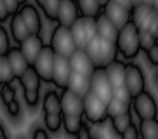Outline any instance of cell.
Here are the masks:
<instances>
[{
	"instance_id": "1",
	"label": "cell",
	"mask_w": 158,
	"mask_h": 139,
	"mask_svg": "<svg viewBox=\"0 0 158 139\" xmlns=\"http://www.w3.org/2000/svg\"><path fill=\"white\" fill-rule=\"evenodd\" d=\"M84 51L90 57V61L94 63L96 68H106L110 63H113L116 59V56H118V51H116L115 44L104 40V38L98 37V35L84 47Z\"/></svg>"
},
{
	"instance_id": "2",
	"label": "cell",
	"mask_w": 158,
	"mask_h": 139,
	"mask_svg": "<svg viewBox=\"0 0 158 139\" xmlns=\"http://www.w3.org/2000/svg\"><path fill=\"white\" fill-rule=\"evenodd\" d=\"M118 54L127 61H134L141 52L139 44V32L132 23H127L125 26L118 30V38L115 42Z\"/></svg>"
},
{
	"instance_id": "3",
	"label": "cell",
	"mask_w": 158,
	"mask_h": 139,
	"mask_svg": "<svg viewBox=\"0 0 158 139\" xmlns=\"http://www.w3.org/2000/svg\"><path fill=\"white\" fill-rule=\"evenodd\" d=\"M49 47H51L56 56H63V57H68L70 59L73 52L77 51V45H75V40L71 37L70 28L64 26H54V30L51 32V38H49Z\"/></svg>"
},
{
	"instance_id": "4",
	"label": "cell",
	"mask_w": 158,
	"mask_h": 139,
	"mask_svg": "<svg viewBox=\"0 0 158 139\" xmlns=\"http://www.w3.org/2000/svg\"><path fill=\"white\" fill-rule=\"evenodd\" d=\"M130 110H134L139 120H156L158 118V103L153 94L148 92V91L132 97Z\"/></svg>"
},
{
	"instance_id": "5",
	"label": "cell",
	"mask_w": 158,
	"mask_h": 139,
	"mask_svg": "<svg viewBox=\"0 0 158 139\" xmlns=\"http://www.w3.org/2000/svg\"><path fill=\"white\" fill-rule=\"evenodd\" d=\"M84 118L87 124L101 125L108 120L106 103L101 101L98 96H94L90 91L84 96Z\"/></svg>"
},
{
	"instance_id": "6",
	"label": "cell",
	"mask_w": 158,
	"mask_h": 139,
	"mask_svg": "<svg viewBox=\"0 0 158 139\" xmlns=\"http://www.w3.org/2000/svg\"><path fill=\"white\" fill-rule=\"evenodd\" d=\"M70 32L77 49H84L89 42L98 35L96 33V21L92 18H82V16L75 21V24L70 28Z\"/></svg>"
},
{
	"instance_id": "7",
	"label": "cell",
	"mask_w": 158,
	"mask_h": 139,
	"mask_svg": "<svg viewBox=\"0 0 158 139\" xmlns=\"http://www.w3.org/2000/svg\"><path fill=\"white\" fill-rule=\"evenodd\" d=\"M89 83H90V92L94 94V96H98L101 101H104L108 104V103L111 101L113 97V87L110 85V80H108L106 77V71H104V68H96L92 71V75L89 77Z\"/></svg>"
},
{
	"instance_id": "8",
	"label": "cell",
	"mask_w": 158,
	"mask_h": 139,
	"mask_svg": "<svg viewBox=\"0 0 158 139\" xmlns=\"http://www.w3.org/2000/svg\"><path fill=\"white\" fill-rule=\"evenodd\" d=\"M125 89L132 97L139 96L146 91V77L144 71L137 63H127L125 65Z\"/></svg>"
},
{
	"instance_id": "9",
	"label": "cell",
	"mask_w": 158,
	"mask_h": 139,
	"mask_svg": "<svg viewBox=\"0 0 158 139\" xmlns=\"http://www.w3.org/2000/svg\"><path fill=\"white\" fill-rule=\"evenodd\" d=\"M156 9L149 2H141V4L134 5L130 11V23L137 28V32H148L151 19L155 18Z\"/></svg>"
},
{
	"instance_id": "10",
	"label": "cell",
	"mask_w": 158,
	"mask_h": 139,
	"mask_svg": "<svg viewBox=\"0 0 158 139\" xmlns=\"http://www.w3.org/2000/svg\"><path fill=\"white\" fill-rule=\"evenodd\" d=\"M54 57H56L54 51H52L51 47H49V44H45V47L42 49L40 56L37 57L35 65H33L35 71L38 73V77H40V80H42L44 83H52V70H54Z\"/></svg>"
},
{
	"instance_id": "11",
	"label": "cell",
	"mask_w": 158,
	"mask_h": 139,
	"mask_svg": "<svg viewBox=\"0 0 158 139\" xmlns=\"http://www.w3.org/2000/svg\"><path fill=\"white\" fill-rule=\"evenodd\" d=\"M18 14L21 16V19L24 21V24H26V28H28L30 35H42V16H40V12H38L37 5L35 4H24L19 7Z\"/></svg>"
},
{
	"instance_id": "12",
	"label": "cell",
	"mask_w": 158,
	"mask_h": 139,
	"mask_svg": "<svg viewBox=\"0 0 158 139\" xmlns=\"http://www.w3.org/2000/svg\"><path fill=\"white\" fill-rule=\"evenodd\" d=\"M70 75H71L70 59L63 57V56H56L54 57V70H52V85L59 91L66 89L68 82H70Z\"/></svg>"
},
{
	"instance_id": "13",
	"label": "cell",
	"mask_w": 158,
	"mask_h": 139,
	"mask_svg": "<svg viewBox=\"0 0 158 139\" xmlns=\"http://www.w3.org/2000/svg\"><path fill=\"white\" fill-rule=\"evenodd\" d=\"M61 113L63 115H84V97L71 92L70 89L59 91Z\"/></svg>"
},
{
	"instance_id": "14",
	"label": "cell",
	"mask_w": 158,
	"mask_h": 139,
	"mask_svg": "<svg viewBox=\"0 0 158 139\" xmlns=\"http://www.w3.org/2000/svg\"><path fill=\"white\" fill-rule=\"evenodd\" d=\"M78 18L80 12L75 0H59V11H57V19H56V23L59 26L71 28Z\"/></svg>"
},
{
	"instance_id": "15",
	"label": "cell",
	"mask_w": 158,
	"mask_h": 139,
	"mask_svg": "<svg viewBox=\"0 0 158 139\" xmlns=\"http://www.w3.org/2000/svg\"><path fill=\"white\" fill-rule=\"evenodd\" d=\"M7 61H9V66L10 70H12V75H14V78H21L24 75V71L30 68V63L26 61V57H24V54L21 52V49H19V45H12L9 49V52H7Z\"/></svg>"
},
{
	"instance_id": "16",
	"label": "cell",
	"mask_w": 158,
	"mask_h": 139,
	"mask_svg": "<svg viewBox=\"0 0 158 139\" xmlns=\"http://www.w3.org/2000/svg\"><path fill=\"white\" fill-rule=\"evenodd\" d=\"M44 47H45V42H44L42 35H30V37L19 45V49H21V52L24 54L26 61L33 66Z\"/></svg>"
},
{
	"instance_id": "17",
	"label": "cell",
	"mask_w": 158,
	"mask_h": 139,
	"mask_svg": "<svg viewBox=\"0 0 158 139\" xmlns=\"http://www.w3.org/2000/svg\"><path fill=\"white\" fill-rule=\"evenodd\" d=\"M70 66H71V71L84 75V77H90L92 71L96 70L94 63L90 61V57L85 54L84 49H77V51L73 52V56L70 57Z\"/></svg>"
},
{
	"instance_id": "18",
	"label": "cell",
	"mask_w": 158,
	"mask_h": 139,
	"mask_svg": "<svg viewBox=\"0 0 158 139\" xmlns=\"http://www.w3.org/2000/svg\"><path fill=\"white\" fill-rule=\"evenodd\" d=\"M102 12L106 14V18L115 24L116 30H122L127 23H130V11L122 7V5L115 4V2H110V4L102 9Z\"/></svg>"
},
{
	"instance_id": "19",
	"label": "cell",
	"mask_w": 158,
	"mask_h": 139,
	"mask_svg": "<svg viewBox=\"0 0 158 139\" xmlns=\"http://www.w3.org/2000/svg\"><path fill=\"white\" fill-rule=\"evenodd\" d=\"M125 65L127 63H123V61L115 59L113 63H110L104 68L106 77L110 80V85L113 87V91H116V89H120V87H125Z\"/></svg>"
},
{
	"instance_id": "20",
	"label": "cell",
	"mask_w": 158,
	"mask_h": 139,
	"mask_svg": "<svg viewBox=\"0 0 158 139\" xmlns=\"http://www.w3.org/2000/svg\"><path fill=\"white\" fill-rule=\"evenodd\" d=\"M94 21H96V33H98V37H101V38H104V40L115 44L116 38H118V30H116L115 24L106 18V14L101 12Z\"/></svg>"
},
{
	"instance_id": "21",
	"label": "cell",
	"mask_w": 158,
	"mask_h": 139,
	"mask_svg": "<svg viewBox=\"0 0 158 139\" xmlns=\"http://www.w3.org/2000/svg\"><path fill=\"white\" fill-rule=\"evenodd\" d=\"M9 35H10V38H12V42H14L16 45H21V44L30 37L28 28H26V24H24V21L21 19L19 14L10 16V19H9Z\"/></svg>"
},
{
	"instance_id": "22",
	"label": "cell",
	"mask_w": 158,
	"mask_h": 139,
	"mask_svg": "<svg viewBox=\"0 0 158 139\" xmlns=\"http://www.w3.org/2000/svg\"><path fill=\"white\" fill-rule=\"evenodd\" d=\"M44 113H61V97L56 89H45L40 101ZM63 115V113H61Z\"/></svg>"
},
{
	"instance_id": "23",
	"label": "cell",
	"mask_w": 158,
	"mask_h": 139,
	"mask_svg": "<svg viewBox=\"0 0 158 139\" xmlns=\"http://www.w3.org/2000/svg\"><path fill=\"white\" fill-rule=\"evenodd\" d=\"M42 80H40V77H38V73L35 71V68L33 66H30L26 71H24V75L19 78V85H21V89L23 91H40L42 89Z\"/></svg>"
},
{
	"instance_id": "24",
	"label": "cell",
	"mask_w": 158,
	"mask_h": 139,
	"mask_svg": "<svg viewBox=\"0 0 158 139\" xmlns=\"http://www.w3.org/2000/svg\"><path fill=\"white\" fill-rule=\"evenodd\" d=\"M71 92L78 94V96L84 97L85 94L89 92V89H90V83H89V77H84V75L80 73H75V71H71L70 75V82H68V87Z\"/></svg>"
},
{
	"instance_id": "25",
	"label": "cell",
	"mask_w": 158,
	"mask_h": 139,
	"mask_svg": "<svg viewBox=\"0 0 158 139\" xmlns=\"http://www.w3.org/2000/svg\"><path fill=\"white\" fill-rule=\"evenodd\" d=\"M75 2H77V7H78V12L82 18L96 19L102 12V7L99 5L98 0H75Z\"/></svg>"
},
{
	"instance_id": "26",
	"label": "cell",
	"mask_w": 158,
	"mask_h": 139,
	"mask_svg": "<svg viewBox=\"0 0 158 139\" xmlns=\"http://www.w3.org/2000/svg\"><path fill=\"white\" fill-rule=\"evenodd\" d=\"M84 122H85L84 115H63V130L66 132V136L75 137Z\"/></svg>"
},
{
	"instance_id": "27",
	"label": "cell",
	"mask_w": 158,
	"mask_h": 139,
	"mask_svg": "<svg viewBox=\"0 0 158 139\" xmlns=\"http://www.w3.org/2000/svg\"><path fill=\"white\" fill-rule=\"evenodd\" d=\"M18 89H21L19 85V80L14 78L10 83H5L0 87V103L7 106L9 103H12L14 99H18Z\"/></svg>"
},
{
	"instance_id": "28",
	"label": "cell",
	"mask_w": 158,
	"mask_h": 139,
	"mask_svg": "<svg viewBox=\"0 0 158 139\" xmlns=\"http://www.w3.org/2000/svg\"><path fill=\"white\" fill-rule=\"evenodd\" d=\"M42 125L49 134H57L63 129V115L61 113H44Z\"/></svg>"
},
{
	"instance_id": "29",
	"label": "cell",
	"mask_w": 158,
	"mask_h": 139,
	"mask_svg": "<svg viewBox=\"0 0 158 139\" xmlns=\"http://www.w3.org/2000/svg\"><path fill=\"white\" fill-rule=\"evenodd\" d=\"M137 130L141 139H158V120H139Z\"/></svg>"
},
{
	"instance_id": "30",
	"label": "cell",
	"mask_w": 158,
	"mask_h": 139,
	"mask_svg": "<svg viewBox=\"0 0 158 139\" xmlns=\"http://www.w3.org/2000/svg\"><path fill=\"white\" fill-rule=\"evenodd\" d=\"M110 122H111V130L113 132L118 134V136H122L127 129H129V125L134 122V116H132V111H127V113H123V115L111 118Z\"/></svg>"
},
{
	"instance_id": "31",
	"label": "cell",
	"mask_w": 158,
	"mask_h": 139,
	"mask_svg": "<svg viewBox=\"0 0 158 139\" xmlns=\"http://www.w3.org/2000/svg\"><path fill=\"white\" fill-rule=\"evenodd\" d=\"M5 110V115H7V118H9L12 124H21L24 118V108L21 106V103H19V99H14L12 103H9L7 106H4Z\"/></svg>"
},
{
	"instance_id": "32",
	"label": "cell",
	"mask_w": 158,
	"mask_h": 139,
	"mask_svg": "<svg viewBox=\"0 0 158 139\" xmlns=\"http://www.w3.org/2000/svg\"><path fill=\"white\" fill-rule=\"evenodd\" d=\"M127 111H130V104H125V103L118 101L116 97H111V101L106 104V113H108V118H110V120L115 118V116L123 115Z\"/></svg>"
},
{
	"instance_id": "33",
	"label": "cell",
	"mask_w": 158,
	"mask_h": 139,
	"mask_svg": "<svg viewBox=\"0 0 158 139\" xmlns=\"http://www.w3.org/2000/svg\"><path fill=\"white\" fill-rule=\"evenodd\" d=\"M44 16H45L47 21H56L57 19V11H59V0H45L42 5H40Z\"/></svg>"
},
{
	"instance_id": "34",
	"label": "cell",
	"mask_w": 158,
	"mask_h": 139,
	"mask_svg": "<svg viewBox=\"0 0 158 139\" xmlns=\"http://www.w3.org/2000/svg\"><path fill=\"white\" fill-rule=\"evenodd\" d=\"M42 101L40 91H23V103L30 111H35Z\"/></svg>"
},
{
	"instance_id": "35",
	"label": "cell",
	"mask_w": 158,
	"mask_h": 139,
	"mask_svg": "<svg viewBox=\"0 0 158 139\" xmlns=\"http://www.w3.org/2000/svg\"><path fill=\"white\" fill-rule=\"evenodd\" d=\"M12 80H14V75L9 66V61L5 56H0V87L5 83H10Z\"/></svg>"
},
{
	"instance_id": "36",
	"label": "cell",
	"mask_w": 158,
	"mask_h": 139,
	"mask_svg": "<svg viewBox=\"0 0 158 139\" xmlns=\"http://www.w3.org/2000/svg\"><path fill=\"white\" fill-rule=\"evenodd\" d=\"M12 47V38L4 24H0V56H7L9 49Z\"/></svg>"
},
{
	"instance_id": "37",
	"label": "cell",
	"mask_w": 158,
	"mask_h": 139,
	"mask_svg": "<svg viewBox=\"0 0 158 139\" xmlns=\"http://www.w3.org/2000/svg\"><path fill=\"white\" fill-rule=\"evenodd\" d=\"M139 44H141V51L146 52V51H149V49L156 44V40H155L148 32H141L139 33Z\"/></svg>"
},
{
	"instance_id": "38",
	"label": "cell",
	"mask_w": 158,
	"mask_h": 139,
	"mask_svg": "<svg viewBox=\"0 0 158 139\" xmlns=\"http://www.w3.org/2000/svg\"><path fill=\"white\" fill-rule=\"evenodd\" d=\"M30 139H51V136L44 129V125L33 124V127L30 129Z\"/></svg>"
},
{
	"instance_id": "39",
	"label": "cell",
	"mask_w": 158,
	"mask_h": 139,
	"mask_svg": "<svg viewBox=\"0 0 158 139\" xmlns=\"http://www.w3.org/2000/svg\"><path fill=\"white\" fill-rule=\"evenodd\" d=\"M113 97H116L118 101L125 103V104H132V96L129 94V91L125 87H120L116 91H113Z\"/></svg>"
},
{
	"instance_id": "40",
	"label": "cell",
	"mask_w": 158,
	"mask_h": 139,
	"mask_svg": "<svg viewBox=\"0 0 158 139\" xmlns=\"http://www.w3.org/2000/svg\"><path fill=\"white\" fill-rule=\"evenodd\" d=\"M120 139H141L139 137V130H137V124H132L129 125V129L120 136Z\"/></svg>"
},
{
	"instance_id": "41",
	"label": "cell",
	"mask_w": 158,
	"mask_h": 139,
	"mask_svg": "<svg viewBox=\"0 0 158 139\" xmlns=\"http://www.w3.org/2000/svg\"><path fill=\"white\" fill-rule=\"evenodd\" d=\"M146 57H148L149 65L156 68V66H158V42L151 47V49H149V51H146Z\"/></svg>"
},
{
	"instance_id": "42",
	"label": "cell",
	"mask_w": 158,
	"mask_h": 139,
	"mask_svg": "<svg viewBox=\"0 0 158 139\" xmlns=\"http://www.w3.org/2000/svg\"><path fill=\"white\" fill-rule=\"evenodd\" d=\"M75 139H92V129H90V125H89L87 122L82 124V127H80V130L77 132Z\"/></svg>"
},
{
	"instance_id": "43",
	"label": "cell",
	"mask_w": 158,
	"mask_h": 139,
	"mask_svg": "<svg viewBox=\"0 0 158 139\" xmlns=\"http://www.w3.org/2000/svg\"><path fill=\"white\" fill-rule=\"evenodd\" d=\"M148 33L158 42V12L155 14V18L151 19V24H149V28H148Z\"/></svg>"
},
{
	"instance_id": "44",
	"label": "cell",
	"mask_w": 158,
	"mask_h": 139,
	"mask_svg": "<svg viewBox=\"0 0 158 139\" xmlns=\"http://www.w3.org/2000/svg\"><path fill=\"white\" fill-rule=\"evenodd\" d=\"M4 4H5V7H7V11H9V14H10V16H14V14H18L19 7H21L18 0H4Z\"/></svg>"
},
{
	"instance_id": "45",
	"label": "cell",
	"mask_w": 158,
	"mask_h": 139,
	"mask_svg": "<svg viewBox=\"0 0 158 139\" xmlns=\"http://www.w3.org/2000/svg\"><path fill=\"white\" fill-rule=\"evenodd\" d=\"M9 19H10V14H9V11H7V7H5L4 0H0V24L7 23Z\"/></svg>"
},
{
	"instance_id": "46",
	"label": "cell",
	"mask_w": 158,
	"mask_h": 139,
	"mask_svg": "<svg viewBox=\"0 0 158 139\" xmlns=\"http://www.w3.org/2000/svg\"><path fill=\"white\" fill-rule=\"evenodd\" d=\"M111 2H115V4L122 5V7H125V9H129V11H132V7H134L130 0H111Z\"/></svg>"
},
{
	"instance_id": "47",
	"label": "cell",
	"mask_w": 158,
	"mask_h": 139,
	"mask_svg": "<svg viewBox=\"0 0 158 139\" xmlns=\"http://www.w3.org/2000/svg\"><path fill=\"white\" fill-rule=\"evenodd\" d=\"M4 136H7V129H5L4 124L0 122V137H4Z\"/></svg>"
},
{
	"instance_id": "48",
	"label": "cell",
	"mask_w": 158,
	"mask_h": 139,
	"mask_svg": "<svg viewBox=\"0 0 158 139\" xmlns=\"http://www.w3.org/2000/svg\"><path fill=\"white\" fill-rule=\"evenodd\" d=\"M98 2H99V5H101L102 9H104V7H106V5L110 4V2H111V0H98Z\"/></svg>"
},
{
	"instance_id": "49",
	"label": "cell",
	"mask_w": 158,
	"mask_h": 139,
	"mask_svg": "<svg viewBox=\"0 0 158 139\" xmlns=\"http://www.w3.org/2000/svg\"><path fill=\"white\" fill-rule=\"evenodd\" d=\"M148 2H149V4H151V5H153L155 9H156V7H158V0H148Z\"/></svg>"
},
{
	"instance_id": "50",
	"label": "cell",
	"mask_w": 158,
	"mask_h": 139,
	"mask_svg": "<svg viewBox=\"0 0 158 139\" xmlns=\"http://www.w3.org/2000/svg\"><path fill=\"white\" fill-rule=\"evenodd\" d=\"M132 2V5H137V4H141V2H144V0H130Z\"/></svg>"
},
{
	"instance_id": "51",
	"label": "cell",
	"mask_w": 158,
	"mask_h": 139,
	"mask_svg": "<svg viewBox=\"0 0 158 139\" xmlns=\"http://www.w3.org/2000/svg\"><path fill=\"white\" fill-rule=\"evenodd\" d=\"M44 2H45V0H35V4H37V5H38V7H40V5H42V4H44Z\"/></svg>"
},
{
	"instance_id": "52",
	"label": "cell",
	"mask_w": 158,
	"mask_h": 139,
	"mask_svg": "<svg viewBox=\"0 0 158 139\" xmlns=\"http://www.w3.org/2000/svg\"><path fill=\"white\" fill-rule=\"evenodd\" d=\"M19 5H24V4H28V0H18Z\"/></svg>"
},
{
	"instance_id": "53",
	"label": "cell",
	"mask_w": 158,
	"mask_h": 139,
	"mask_svg": "<svg viewBox=\"0 0 158 139\" xmlns=\"http://www.w3.org/2000/svg\"><path fill=\"white\" fill-rule=\"evenodd\" d=\"M155 80H156V83H158V70H156V73H155Z\"/></svg>"
},
{
	"instance_id": "54",
	"label": "cell",
	"mask_w": 158,
	"mask_h": 139,
	"mask_svg": "<svg viewBox=\"0 0 158 139\" xmlns=\"http://www.w3.org/2000/svg\"><path fill=\"white\" fill-rule=\"evenodd\" d=\"M0 139H9V134H7V136H4V137H0Z\"/></svg>"
},
{
	"instance_id": "55",
	"label": "cell",
	"mask_w": 158,
	"mask_h": 139,
	"mask_svg": "<svg viewBox=\"0 0 158 139\" xmlns=\"http://www.w3.org/2000/svg\"><path fill=\"white\" fill-rule=\"evenodd\" d=\"M156 12H158V7H156Z\"/></svg>"
},
{
	"instance_id": "56",
	"label": "cell",
	"mask_w": 158,
	"mask_h": 139,
	"mask_svg": "<svg viewBox=\"0 0 158 139\" xmlns=\"http://www.w3.org/2000/svg\"><path fill=\"white\" fill-rule=\"evenodd\" d=\"M92 139H96V137H92Z\"/></svg>"
},
{
	"instance_id": "57",
	"label": "cell",
	"mask_w": 158,
	"mask_h": 139,
	"mask_svg": "<svg viewBox=\"0 0 158 139\" xmlns=\"http://www.w3.org/2000/svg\"><path fill=\"white\" fill-rule=\"evenodd\" d=\"M156 120H158V118H156Z\"/></svg>"
}]
</instances>
